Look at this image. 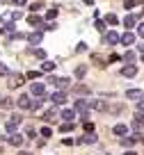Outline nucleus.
Here are the masks:
<instances>
[{
  "label": "nucleus",
  "instance_id": "nucleus-25",
  "mask_svg": "<svg viewBox=\"0 0 144 155\" xmlns=\"http://www.w3.org/2000/svg\"><path fill=\"white\" fill-rule=\"evenodd\" d=\"M124 62H126V64H133V62H135V53H133V50H126Z\"/></svg>",
  "mask_w": 144,
  "mask_h": 155
},
{
  "label": "nucleus",
  "instance_id": "nucleus-13",
  "mask_svg": "<svg viewBox=\"0 0 144 155\" xmlns=\"http://www.w3.org/2000/svg\"><path fill=\"white\" fill-rule=\"evenodd\" d=\"M60 116H62V119H64L67 123H73V119L78 116V112H76V110H64V112H62Z\"/></svg>",
  "mask_w": 144,
  "mask_h": 155
},
{
  "label": "nucleus",
  "instance_id": "nucleus-17",
  "mask_svg": "<svg viewBox=\"0 0 144 155\" xmlns=\"http://www.w3.org/2000/svg\"><path fill=\"white\" fill-rule=\"evenodd\" d=\"M7 139H9V144H12V146H21V144H23V137H21L19 132H16V135L12 132V135L7 137Z\"/></svg>",
  "mask_w": 144,
  "mask_h": 155
},
{
  "label": "nucleus",
  "instance_id": "nucleus-14",
  "mask_svg": "<svg viewBox=\"0 0 144 155\" xmlns=\"http://www.w3.org/2000/svg\"><path fill=\"white\" fill-rule=\"evenodd\" d=\"M135 23H137V18H135L133 14H126V18H124V25H126V30H128V32L135 28Z\"/></svg>",
  "mask_w": 144,
  "mask_h": 155
},
{
  "label": "nucleus",
  "instance_id": "nucleus-45",
  "mask_svg": "<svg viewBox=\"0 0 144 155\" xmlns=\"http://www.w3.org/2000/svg\"><path fill=\"white\" fill-rule=\"evenodd\" d=\"M91 2H94V0H85V5H91Z\"/></svg>",
  "mask_w": 144,
  "mask_h": 155
},
{
  "label": "nucleus",
  "instance_id": "nucleus-1",
  "mask_svg": "<svg viewBox=\"0 0 144 155\" xmlns=\"http://www.w3.org/2000/svg\"><path fill=\"white\" fill-rule=\"evenodd\" d=\"M73 110H76L78 114H87V112L91 110V107H89V101H85V98H78V101L73 103Z\"/></svg>",
  "mask_w": 144,
  "mask_h": 155
},
{
  "label": "nucleus",
  "instance_id": "nucleus-12",
  "mask_svg": "<svg viewBox=\"0 0 144 155\" xmlns=\"http://www.w3.org/2000/svg\"><path fill=\"white\" fill-rule=\"evenodd\" d=\"M55 87H60V91H67V89L71 87V80H69V78H57V80H55Z\"/></svg>",
  "mask_w": 144,
  "mask_h": 155
},
{
  "label": "nucleus",
  "instance_id": "nucleus-36",
  "mask_svg": "<svg viewBox=\"0 0 144 155\" xmlns=\"http://www.w3.org/2000/svg\"><path fill=\"white\" fill-rule=\"evenodd\" d=\"M85 130H87V132H94V123H91V121H85Z\"/></svg>",
  "mask_w": 144,
  "mask_h": 155
},
{
  "label": "nucleus",
  "instance_id": "nucleus-27",
  "mask_svg": "<svg viewBox=\"0 0 144 155\" xmlns=\"http://www.w3.org/2000/svg\"><path fill=\"white\" fill-rule=\"evenodd\" d=\"M43 9V2H32L30 5V12H41Z\"/></svg>",
  "mask_w": 144,
  "mask_h": 155
},
{
  "label": "nucleus",
  "instance_id": "nucleus-41",
  "mask_svg": "<svg viewBox=\"0 0 144 155\" xmlns=\"http://www.w3.org/2000/svg\"><path fill=\"white\" fill-rule=\"evenodd\" d=\"M94 25H96V28H98V30H105V23H103V21H96Z\"/></svg>",
  "mask_w": 144,
  "mask_h": 155
},
{
  "label": "nucleus",
  "instance_id": "nucleus-32",
  "mask_svg": "<svg viewBox=\"0 0 144 155\" xmlns=\"http://www.w3.org/2000/svg\"><path fill=\"white\" fill-rule=\"evenodd\" d=\"M124 7H126V9H133V7H135V0H124Z\"/></svg>",
  "mask_w": 144,
  "mask_h": 155
},
{
  "label": "nucleus",
  "instance_id": "nucleus-18",
  "mask_svg": "<svg viewBox=\"0 0 144 155\" xmlns=\"http://www.w3.org/2000/svg\"><path fill=\"white\" fill-rule=\"evenodd\" d=\"M121 146H126V148H130V146H133L135 144V141H137V139H135V137H121Z\"/></svg>",
  "mask_w": 144,
  "mask_h": 155
},
{
  "label": "nucleus",
  "instance_id": "nucleus-43",
  "mask_svg": "<svg viewBox=\"0 0 144 155\" xmlns=\"http://www.w3.org/2000/svg\"><path fill=\"white\" fill-rule=\"evenodd\" d=\"M19 155H32V153H28V150H19Z\"/></svg>",
  "mask_w": 144,
  "mask_h": 155
},
{
  "label": "nucleus",
  "instance_id": "nucleus-31",
  "mask_svg": "<svg viewBox=\"0 0 144 155\" xmlns=\"http://www.w3.org/2000/svg\"><path fill=\"white\" fill-rule=\"evenodd\" d=\"M105 23H110V25H117V16H115V14H108V16H105Z\"/></svg>",
  "mask_w": 144,
  "mask_h": 155
},
{
  "label": "nucleus",
  "instance_id": "nucleus-10",
  "mask_svg": "<svg viewBox=\"0 0 144 155\" xmlns=\"http://www.w3.org/2000/svg\"><path fill=\"white\" fill-rule=\"evenodd\" d=\"M128 130H130V128L126 126V123H117V126L112 128V132H115V135L119 137V139H121V137H124V135H128Z\"/></svg>",
  "mask_w": 144,
  "mask_h": 155
},
{
  "label": "nucleus",
  "instance_id": "nucleus-42",
  "mask_svg": "<svg viewBox=\"0 0 144 155\" xmlns=\"http://www.w3.org/2000/svg\"><path fill=\"white\" fill-rule=\"evenodd\" d=\"M28 0H14V5H25Z\"/></svg>",
  "mask_w": 144,
  "mask_h": 155
},
{
  "label": "nucleus",
  "instance_id": "nucleus-2",
  "mask_svg": "<svg viewBox=\"0 0 144 155\" xmlns=\"http://www.w3.org/2000/svg\"><path fill=\"white\" fill-rule=\"evenodd\" d=\"M103 41H105L108 46H117V44H119V41H121V37H119V34H117V32H112V30H110V32H105V37H103Z\"/></svg>",
  "mask_w": 144,
  "mask_h": 155
},
{
  "label": "nucleus",
  "instance_id": "nucleus-6",
  "mask_svg": "<svg viewBox=\"0 0 144 155\" xmlns=\"http://www.w3.org/2000/svg\"><path fill=\"white\" fill-rule=\"evenodd\" d=\"M30 94H32V96H37V98H41L43 94H46V87H43L41 82H32V87H30Z\"/></svg>",
  "mask_w": 144,
  "mask_h": 155
},
{
  "label": "nucleus",
  "instance_id": "nucleus-7",
  "mask_svg": "<svg viewBox=\"0 0 144 155\" xmlns=\"http://www.w3.org/2000/svg\"><path fill=\"white\" fill-rule=\"evenodd\" d=\"M16 105H19L21 110H32V98H30V96H19Z\"/></svg>",
  "mask_w": 144,
  "mask_h": 155
},
{
  "label": "nucleus",
  "instance_id": "nucleus-33",
  "mask_svg": "<svg viewBox=\"0 0 144 155\" xmlns=\"http://www.w3.org/2000/svg\"><path fill=\"white\" fill-rule=\"evenodd\" d=\"M39 75H41V73H39V71H30V73H28V80H37Z\"/></svg>",
  "mask_w": 144,
  "mask_h": 155
},
{
  "label": "nucleus",
  "instance_id": "nucleus-30",
  "mask_svg": "<svg viewBox=\"0 0 144 155\" xmlns=\"http://www.w3.org/2000/svg\"><path fill=\"white\" fill-rule=\"evenodd\" d=\"M41 103H43V98H32V110H39Z\"/></svg>",
  "mask_w": 144,
  "mask_h": 155
},
{
  "label": "nucleus",
  "instance_id": "nucleus-35",
  "mask_svg": "<svg viewBox=\"0 0 144 155\" xmlns=\"http://www.w3.org/2000/svg\"><path fill=\"white\" fill-rule=\"evenodd\" d=\"M73 89H76L78 94H87V87H85V84H78V87H73Z\"/></svg>",
  "mask_w": 144,
  "mask_h": 155
},
{
  "label": "nucleus",
  "instance_id": "nucleus-20",
  "mask_svg": "<svg viewBox=\"0 0 144 155\" xmlns=\"http://www.w3.org/2000/svg\"><path fill=\"white\" fill-rule=\"evenodd\" d=\"M55 116H57V110H55V107H53V110H48V112H46V114H43V116H41V119H43V121H53Z\"/></svg>",
  "mask_w": 144,
  "mask_h": 155
},
{
  "label": "nucleus",
  "instance_id": "nucleus-19",
  "mask_svg": "<svg viewBox=\"0 0 144 155\" xmlns=\"http://www.w3.org/2000/svg\"><path fill=\"white\" fill-rule=\"evenodd\" d=\"M80 144H96V135H91V132H87L85 137L80 139Z\"/></svg>",
  "mask_w": 144,
  "mask_h": 155
},
{
  "label": "nucleus",
  "instance_id": "nucleus-44",
  "mask_svg": "<svg viewBox=\"0 0 144 155\" xmlns=\"http://www.w3.org/2000/svg\"><path fill=\"white\" fill-rule=\"evenodd\" d=\"M124 155H137V153H133V150H128V153H124Z\"/></svg>",
  "mask_w": 144,
  "mask_h": 155
},
{
  "label": "nucleus",
  "instance_id": "nucleus-38",
  "mask_svg": "<svg viewBox=\"0 0 144 155\" xmlns=\"http://www.w3.org/2000/svg\"><path fill=\"white\" fill-rule=\"evenodd\" d=\"M137 114H144V101H137Z\"/></svg>",
  "mask_w": 144,
  "mask_h": 155
},
{
  "label": "nucleus",
  "instance_id": "nucleus-5",
  "mask_svg": "<svg viewBox=\"0 0 144 155\" xmlns=\"http://www.w3.org/2000/svg\"><path fill=\"white\" fill-rule=\"evenodd\" d=\"M89 107H91V110H98V112H105L108 103L103 101V98H94V101H89Z\"/></svg>",
  "mask_w": 144,
  "mask_h": 155
},
{
  "label": "nucleus",
  "instance_id": "nucleus-39",
  "mask_svg": "<svg viewBox=\"0 0 144 155\" xmlns=\"http://www.w3.org/2000/svg\"><path fill=\"white\" fill-rule=\"evenodd\" d=\"M137 34H139V37H142V39H144V21H142V23H139V25H137Z\"/></svg>",
  "mask_w": 144,
  "mask_h": 155
},
{
  "label": "nucleus",
  "instance_id": "nucleus-21",
  "mask_svg": "<svg viewBox=\"0 0 144 155\" xmlns=\"http://www.w3.org/2000/svg\"><path fill=\"white\" fill-rule=\"evenodd\" d=\"M28 39H30V44H34V46H37V44H41V32H32Z\"/></svg>",
  "mask_w": 144,
  "mask_h": 155
},
{
  "label": "nucleus",
  "instance_id": "nucleus-23",
  "mask_svg": "<svg viewBox=\"0 0 144 155\" xmlns=\"http://www.w3.org/2000/svg\"><path fill=\"white\" fill-rule=\"evenodd\" d=\"M85 73H87V66H85V64H80V66L76 68V78H78V80H82V78H85Z\"/></svg>",
  "mask_w": 144,
  "mask_h": 155
},
{
  "label": "nucleus",
  "instance_id": "nucleus-8",
  "mask_svg": "<svg viewBox=\"0 0 144 155\" xmlns=\"http://www.w3.org/2000/svg\"><path fill=\"white\" fill-rule=\"evenodd\" d=\"M19 123H21V116L19 114H14V116H12V119H9V121H7V132H9V135H12V132H14L16 130V128H19Z\"/></svg>",
  "mask_w": 144,
  "mask_h": 155
},
{
  "label": "nucleus",
  "instance_id": "nucleus-26",
  "mask_svg": "<svg viewBox=\"0 0 144 155\" xmlns=\"http://www.w3.org/2000/svg\"><path fill=\"white\" fill-rule=\"evenodd\" d=\"M53 68H55V62H43V66H41V71H53Z\"/></svg>",
  "mask_w": 144,
  "mask_h": 155
},
{
  "label": "nucleus",
  "instance_id": "nucleus-40",
  "mask_svg": "<svg viewBox=\"0 0 144 155\" xmlns=\"http://www.w3.org/2000/svg\"><path fill=\"white\" fill-rule=\"evenodd\" d=\"M71 128H73V123H64V126H62V132H69Z\"/></svg>",
  "mask_w": 144,
  "mask_h": 155
},
{
  "label": "nucleus",
  "instance_id": "nucleus-34",
  "mask_svg": "<svg viewBox=\"0 0 144 155\" xmlns=\"http://www.w3.org/2000/svg\"><path fill=\"white\" fill-rule=\"evenodd\" d=\"M34 55H37V57H39V59H46V53H43V50H41V48H37V50H34Z\"/></svg>",
  "mask_w": 144,
  "mask_h": 155
},
{
  "label": "nucleus",
  "instance_id": "nucleus-37",
  "mask_svg": "<svg viewBox=\"0 0 144 155\" xmlns=\"http://www.w3.org/2000/svg\"><path fill=\"white\" fill-rule=\"evenodd\" d=\"M0 75H9V71H7V66L2 62H0Z\"/></svg>",
  "mask_w": 144,
  "mask_h": 155
},
{
  "label": "nucleus",
  "instance_id": "nucleus-16",
  "mask_svg": "<svg viewBox=\"0 0 144 155\" xmlns=\"http://www.w3.org/2000/svg\"><path fill=\"white\" fill-rule=\"evenodd\" d=\"M121 44H124V46H130V44H135V34L126 30V34L121 37Z\"/></svg>",
  "mask_w": 144,
  "mask_h": 155
},
{
  "label": "nucleus",
  "instance_id": "nucleus-4",
  "mask_svg": "<svg viewBox=\"0 0 144 155\" xmlns=\"http://www.w3.org/2000/svg\"><path fill=\"white\" fill-rule=\"evenodd\" d=\"M48 101H53L55 105H64L67 103V91H55V94H50V98Z\"/></svg>",
  "mask_w": 144,
  "mask_h": 155
},
{
  "label": "nucleus",
  "instance_id": "nucleus-11",
  "mask_svg": "<svg viewBox=\"0 0 144 155\" xmlns=\"http://www.w3.org/2000/svg\"><path fill=\"white\" fill-rule=\"evenodd\" d=\"M135 73H137V66H135V64H126V66L121 68V75L124 78H135Z\"/></svg>",
  "mask_w": 144,
  "mask_h": 155
},
{
  "label": "nucleus",
  "instance_id": "nucleus-9",
  "mask_svg": "<svg viewBox=\"0 0 144 155\" xmlns=\"http://www.w3.org/2000/svg\"><path fill=\"white\" fill-rule=\"evenodd\" d=\"M126 98H130V101H142L144 91L142 89H128V91H126Z\"/></svg>",
  "mask_w": 144,
  "mask_h": 155
},
{
  "label": "nucleus",
  "instance_id": "nucleus-3",
  "mask_svg": "<svg viewBox=\"0 0 144 155\" xmlns=\"http://www.w3.org/2000/svg\"><path fill=\"white\" fill-rule=\"evenodd\" d=\"M130 128H133L135 132H137V135H142L144 132V119H142V114H137L133 119V123H130Z\"/></svg>",
  "mask_w": 144,
  "mask_h": 155
},
{
  "label": "nucleus",
  "instance_id": "nucleus-46",
  "mask_svg": "<svg viewBox=\"0 0 144 155\" xmlns=\"http://www.w3.org/2000/svg\"><path fill=\"white\" fill-rule=\"evenodd\" d=\"M142 62H144V53H142Z\"/></svg>",
  "mask_w": 144,
  "mask_h": 155
},
{
  "label": "nucleus",
  "instance_id": "nucleus-28",
  "mask_svg": "<svg viewBox=\"0 0 144 155\" xmlns=\"http://www.w3.org/2000/svg\"><path fill=\"white\" fill-rule=\"evenodd\" d=\"M41 137H46V139H48V137H53V130H50L48 126H43L41 128Z\"/></svg>",
  "mask_w": 144,
  "mask_h": 155
},
{
  "label": "nucleus",
  "instance_id": "nucleus-24",
  "mask_svg": "<svg viewBox=\"0 0 144 155\" xmlns=\"http://www.w3.org/2000/svg\"><path fill=\"white\" fill-rule=\"evenodd\" d=\"M0 107L9 110V107H14V101H12V98H0Z\"/></svg>",
  "mask_w": 144,
  "mask_h": 155
},
{
  "label": "nucleus",
  "instance_id": "nucleus-15",
  "mask_svg": "<svg viewBox=\"0 0 144 155\" xmlns=\"http://www.w3.org/2000/svg\"><path fill=\"white\" fill-rule=\"evenodd\" d=\"M23 82H25V78H23V75H19V73H14V75H12V80H9L12 87H21Z\"/></svg>",
  "mask_w": 144,
  "mask_h": 155
},
{
  "label": "nucleus",
  "instance_id": "nucleus-22",
  "mask_svg": "<svg viewBox=\"0 0 144 155\" xmlns=\"http://www.w3.org/2000/svg\"><path fill=\"white\" fill-rule=\"evenodd\" d=\"M28 23L32 25V28H39V25H41V18H39V16H34V14H32V16H28Z\"/></svg>",
  "mask_w": 144,
  "mask_h": 155
},
{
  "label": "nucleus",
  "instance_id": "nucleus-29",
  "mask_svg": "<svg viewBox=\"0 0 144 155\" xmlns=\"http://www.w3.org/2000/svg\"><path fill=\"white\" fill-rule=\"evenodd\" d=\"M55 16H57V9H55V7H53V9H48V12H46V18L55 21Z\"/></svg>",
  "mask_w": 144,
  "mask_h": 155
}]
</instances>
